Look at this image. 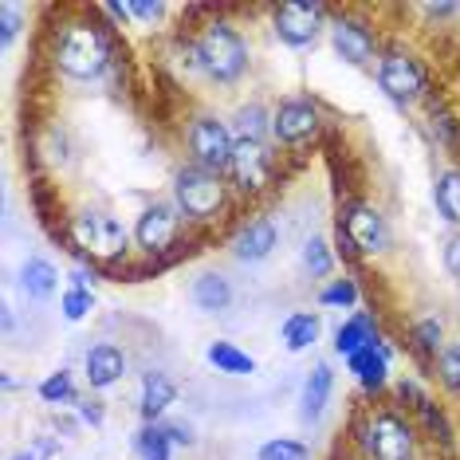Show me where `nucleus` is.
I'll return each mask as SVG.
<instances>
[{
    "instance_id": "1",
    "label": "nucleus",
    "mask_w": 460,
    "mask_h": 460,
    "mask_svg": "<svg viewBox=\"0 0 460 460\" xmlns=\"http://www.w3.org/2000/svg\"><path fill=\"white\" fill-rule=\"evenodd\" d=\"M56 64L67 71L71 79H95L102 67L111 64V40L95 24H71L64 28L56 44Z\"/></svg>"
},
{
    "instance_id": "2",
    "label": "nucleus",
    "mask_w": 460,
    "mask_h": 460,
    "mask_svg": "<svg viewBox=\"0 0 460 460\" xmlns=\"http://www.w3.org/2000/svg\"><path fill=\"white\" fill-rule=\"evenodd\" d=\"M197 64L208 79L217 83H233L244 75L248 67V48L240 40L236 28L228 24H208L201 36H197Z\"/></svg>"
},
{
    "instance_id": "3",
    "label": "nucleus",
    "mask_w": 460,
    "mask_h": 460,
    "mask_svg": "<svg viewBox=\"0 0 460 460\" xmlns=\"http://www.w3.org/2000/svg\"><path fill=\"white\" fill-rule=\"evenodd\" d=\"M177 205H181L185 217L193 221H208L217 208L225 205V181L221 173L201 170V165H190V170L177 173Z\"/></svg>"
},
{
    "instance_id": "4",
    "label": "nucleus",
    "mask_w": 460,
    "mask_h": 460,
    "mask_svg": "<svg viewBox=\"0 0 460 460\" xmlns=\"http://www.w3.org/2000/svg\"><path fill=\"white\" fill-rule=\"evenodd\" d=\"M362 445L374 460H413V429L394 413H374L362 433Z\"/></svg>"
},
{
    "instance_id": "5",
    "label": "nucleus",
    "mask_w": 460,
    "mask_h": 460,
    "mask_svg": "<svg viewBox=\"0 0 460 460\" xmlns=\"http://www.w3.org/2000/svg\"><path fill=\"white\" fill-rule=\"evenodd\" d=\"M190 150H193V162L201 165V170L221 173V170H228L233 150H236L233 130H228L221 119H197L190 127Z\"/></svg>"
},
{
    "instance_id": "6",
    "label": "nucleus",
    "mask_w": 460,
    "mask_h": 460,
    "mask_svg": "<svg viewBox=\"0 0 460 460\" xmlns=\"http://www.w3.org/2000/svg\"><path fill=\"white\" fill-rule=\"evenodd\" d=\"M339 233L350 240L358 252L366 256H374V252H382L385 248V240H390V233H385V221H382V213L374 205H366V201H354L342 208V221H339Z\"/></svg>"
},
{
    "instance_id": "7",
    "label": "nucleus",
    "mask_w": 460,
    "mask_h": 460,
    "mask_svg": "<svg viewBox=\"0 0 460 460\" xmlns=\"http://www.w3.org/2000/svg\"><path fill=\"white\" fill-rule=\"evenodd\" d=\"M378 83L394 102H413L425 91V71L413 56H405V51H385L382 67H378Z\"/></svg>"
},
{
    "instance_id": "8",
    "label": "nucleus",
    "mask_w": 460,
    "mask_h": 460,
    "mask_svg": "<svg viewBox=\"0 0 460 460\" xmlns=\"http://www.w3.org/2000/svg\"><path fill=\"white\" fill-rule=\"evenodd\" d=\"M75 244L83 252H95V256H107V260L122 256L127 252V228L107 213H87L75 221Z\"/></svg>"
},
{
    "instance_id": "9",
    "label": "nucleus",
    "mask_w": 460,
    "mask_h": 460,
    "mask_svg": "<svg viewBox=\"0 0 460 460\" xmlns=\"http://www.w3.org/2000/svg\"><path fill=\"white\" fill-rule=\"evenodd\" d=\"M323 16H327L323 4H279L271 24H276V36L288 48H307V44H315Z\"/></svg>"
},
{
    "instance_id": "10",
    "label": "nucleus",
    "mask_w": 460,
    "mask_h": 460,
    "mask_svg": "<svg viewBox=\"0 0 460 460\" xmlns=\"http://www.w3.org/2000/svg\"><path fill=\"white\" fill-rule=\"evenodd\" d=\"M319 130V111L311 99H288L279 102V111L271 114V134L284 146H299Z\"/></svg>"
},
{
    "instance_id": "11",
    "label": "nucleus",
    "mask_w": 460,
    "mask_h": 460,
    "mask_svg": "<svg viewBox=\"0 0 460 460\" xmlns=\"http://www.w3.org/2000/svg\"><path fill=\"white\" fill-rule=\"evenodd\" d=\"M228 170H233L236 185L244 193H256L268 185L271 177V162H268V150L264 142H252V138H240L236 150H233V162H228Z\"/></svg>"
},
{
    "instance_id": "12",
    "label": "nucleus",
    "mask_w": 460,
    "mask_h": 460,
    "mask_svg": "<svg viewBox=\"0 0 460 460\" xmlns=\"http://www.w3.org/2000/svg\"><path fill=\"white\" fill-rule=\"evenodd\" d=\"M331 40H334V51H339L347 64H370L374 59V48H378V40H374V32L362 24V20L354 16H334L331 24Z\"/></svg>"
},
{
    "instance_id": "13",
    "label": "nucleus",
    "mask_w": 460,
    "mask_h": 460,
    "mask_svg": "<svg viewBox=\"0 0 460 460\" xmlns=\"http://www.w3.org/2000/svg\"><path fill=\"white\" fill-rule=\"evenodd\" d=\"M177 236V213L170 205H154L138 217V228H134V240L146 248V252H162L165 244Z\"/></svg>"
},
{
    "instance_id": "14",
    "label": "nucleus",
    "mask_w": 460,
    "mask_h": 460,
    "mask_svg": "<svg viewBox=\"0 0 460 460\" xmlns=\"http://www.w3.org/2000/svg\"><path fill=\"white\" fill-rule=\"evenodd\" d=\"M87 382L95 385V390H107L127 374V354H122L114 342H99V347L87 350Z\"/></svg>"
},
{
    "instance_id": "15",
    "label": "nucleus",
    "mask_w": 460,
    "mask_h": 460,
    "mask_svg": "<svg viewBox=\"0 0 460 460\" xmlns=\"http://www.w3.org/2000/svg\"><path fill=\"white\" fill-rule=\"evenodd\" d=\"M276 240H279L276 225L260 217V221H252L248 228H240V236L233 240V252H236V260H244V264H256V260L271 256V248H276Z\"/></svg>"
},
{
    "instance_id": "16",
    "label": "nucleus",
    "mask_w": 460,
    "mask_h": 460,
    "mask_svg": "<svg viewBox=\"0 0 460 460\" xmlns=\"http://www.w3.org/2000/svg\"><path fill=\"white\" fill-rule=\"evenodd\" d=\"M173 397H177V385H173L170 374L150 370L142 378V405H138V410H142L146 421H158V417L173 405Z\"/></svg>"
},
{
    "instance_id": "17",
    "label": "nucleus",
    "mask_w": 460,
    "mask_h": 460,
    "mask_svg": "<svg viewBox=\"0 0 460 460\" xmlns=\"http://www.w3.org/2000/svg\"><path fill=\"white\" fill-rule=\"evenodd\" d=\"M331 385H334V374H331V366L327 362H319L315 370H311V378L303 382V410L299 417L303 421H319L323 410H327V402H331Z\"/></svg>"
},
{
    "instance_id": "18",
    "label": "nucleus",
    "mask_w": 460,
    "mask_h": 460,
    "mask_svg": "<svg viewBox=\"0 0 460 460\" xmlns=\"http://www.w3.org/2000/svg\"><path fill=\"white\" fill-rule=\"evenodd\" d=\"M374 342H378V331H374L370 315H354L350 323H342V327L334 331V350H339L342 358H354L358 350L374 347Z\"/></svg>"
},
{
    "instance_id": "19",
    "label": "nucleus",
    "mask_w": 460,
    "mask_h": 460,
    "mask_svg": "<svg viewBox=\"0 0 460 460\" xmlns=\"http://www.w3.org/2000/svg\"><path fill=\"white\" fill-rule=\"evenodd\" d=\"M385 358H390V350L374 342V347L358 350V354H354V358H347V362H350V370L358 374V382L366 385V390H382V385H385V374H390Z\"/></svg>"
},
{
    "instance_id": "20",
    "label": "nucleus",
    "mask_w": 460,
    "mask_h": 460,
    "mask_svg": "<svg viewBox=\"0 0 460 460\" xmlns=\"http://www.w3.org/2000/svg\"><path fill=\"white\" fill-rule=\"evenodd\" d=\"M20 288L36 299H48V296H56V288H59V271L51 268L48 260L32 256L24 268H20Z\"/></svg>"
},
{
    "instance_id": "21",
    "label": "nucleus",
    "mask_w": 460,
    "mask_h": 460,
    "mask_svg": "<svg viewBox=\"0 0 460 460\" xmlns=\"http://www.w3.org/2000/svg\"><path fill=\"white\" fill-rule=\"evenodd\" d=\"M193 303L201 311H225L228 303H233V288H228L225 276H213V271H208V276H201L193 284Z\"/></svg>"
},
{
    "instance_id": "22",
    "label": "nucleus",
    "mask_w": 460,
    "mask_h": 460,
    "mask_svg": "<svg viewBox=\"0 0 460 460\" xmlns=\"http://www.w3.org/2000/svg\"><path fill=\"white\" fill-rule=\"evenodd\" d=\"M319 339V315L315 311H296L288 323H284V342H288V350H307L311 342Z\"/></svg>"
},
{
    "instance_id": "23",
    "label": "nucleus",
    "mask_w": 460,
    "mask_h": 460,
    "mask_svg": "<svg viewBox=\"0 0 460 460\" xmlns=\"http://www.w3.org/2000/svg\"><path fill=\"white\" fill-rule=\"evenodd\" d=\"M433 201H437V213H441L445 221L460 225V170H445L441 177H437Z\"/></svg>"
},
{
    "instance_id": "24",
    "label": "nucleus",
    "mask_w": 460,
    "mask_h": 460,
    "mask_svg": "<svg viewBox=\"0 0 460 460\" xmlns=\"http://www.w3.org/2000/svg\"><path fill=\"white\" fill-rule=\"evenodd\" d=\"M208 362L225 374H252L256 370V362L240 347H233V342H213V347H208Z\"/></svg>"
},
{
    "instance_id": "25",
    "label": "nucleus",
    "mask_w": 460,
    "mask_h": 460,
    "mask_svg": "<svg viewBox=\"0 0 460 460\" xmlns=\"http://www.w3.org/2000/svg\"><path fill=\"white\" fill-rule=\"evenodd\" d=\"M260 460H311V448L291 437H276V441L260 445Z\"/></svg>"
},
{
    "instance_id": "26",
    "label": "nucleus",
    "mask_w": 460,
    "mask_h": 460,
    "mask_svg": "<svg viewBox=\"0 0 460 460\" xmlns=\"http://www.w3.org/2000/svg\"><path fill=\"white\" fill-rule=\"evenodd\" d=\"M138 453L142 460H170V437L158 425H146L138 433Z\"/></svg>"
},
{
    "instance_id": "27",
    "label": "nucleus",
    "mask_w": 460,
    "mask_h": 460,
    "mask_svg": "<svg viewBox=\"0 0 460 460\" xmlns=\"http://www.w3.org/2000/svg\"><path fill=\"white\" fill-rule=\"evenodd\" d=\"M331 248H327V240H307V244H303V268L311 271V276L315 279H323V276H331Z\"/></svg>"
},
{
    "instance_id": "28",
    "label": "nucleus",
    "mask_w": 460,
    "mask_h": 460,
    "mask_svg": "<svg viewBox=\"0 0 460 460\" xmlns=\"http://www.w3.org/2000/svg\"><path fill=\"white\" fill-rule=\"evenodd\" d=\"M40 397H44L48 405L71 402V397H75V390H71V374H67V370H56V374H48V378L40 382Z\"/></svg>"
},
{
    "instance_id": "29",
    "label": "nucleus",
    "mask_w": 460,
    "mask_h": 460,
    "mask_svg": "<svg viewBox=\"0 0 460 460\" xmlns=\"http://www.w3.org/2000/svg\"><path fill=\"white\" fill-rule=\"evenodd\" d=\"M437 370H441L445 390L460 394V339H456V342H448V347L441 350V358H437Z\"/></svg>"
},
{
    "instance_id": "30",
    "label": "nucleus",
    "mask_w": 460,
    "mask_h": 460,
    "mask_svg": "<svg viewBox=\"0 0 460 460\" xmlns=\"http://www.w3.org/2000/svg\"><path fill=\"white\" fill-rule=\"evenodd\" d=\"M319 303H327V307H354L358 303V288H354V279H334V284L323 288Z\"/></svg>"
},
{
    "instance_id": "31",
    "label": "nucleus",
    "mask_w": 460,
    "mask_h": 460,
    "mask_svg": "<svg viewBox=\"0 0 460 460\" xmlns=\"http://www.w3.org/2000/svg\"><path fill=\"white\" fill-rule=\"evenodd\" d=\"M413 342L421 354H437V347H441V323L437 319H421L413 327Z\"/></svg>"
},
{
    "instance_id": "32",
    "label": "nucleus",
    "mask_w": 460,
    "mask_h": 460,
    "mask_svg": "<svg viewBox=\"0 0 460 460\" xmlns=\"http://www.w3.org/2000/svg\"><path fill=\"white\" fill-rule=\"evenodd\" d=\"M236 134L240 138H252V142H260V134H264V111L260 107H244L236 114Z\"/></svg>"
},
{
    "instance_id": "33",
    "label": "nucleus",
    "mask_w": 460,
    "mask_h": 460,
    "mask_svg": "<svg viewBox=\"0 0 460 460\" xmlns=\"http://www.w3.org/2000/svg\"><path fill=\"white\" fill-rule=\"evenodd\" d=\"M91 311V291L87 288H71L67 296H64V315L75 323V319H83Z\"/></svg>"
},
{
    "instance_id": "34",
    "label": "nucleus",
    "mask_w": 460,
    "mask_h": 460,
    "mask_svg": "<svg viewBox=\"0 0 460 460\" xmlns=\"http://www.w3.org/2000/svg\"><path fill=\"white\" fill-rule=\"evenodd\" d=\"M445 268H448V276L460 279V236H453L445 244Z\"/></svg>"
},
{
    "instance_id": "35",
    "label": "nucleus",
    "mask_w": 460,
    "mask_h": 460,
    "mask_svg": "<svg viewBox=\"0 0 460 460\" xmlns=\"http://www.w3.org/2000/svg\"><path fill=\"white\" fill-rule=\"evenodd\" d=\"M0 16H4V44H13L16 32H20V13L13 4H4V13H0Z\"/></svg>"
},
{
    "instance_id": "36",
    "label": "nucleus",
    "mask_w": 460,
    "mask_h": 460,
    "mask_svg": "<svg viewBox=\"0 0 460 460\" xmlns=\"http://www.w3.org/2000/svg\"><path fill=\"white\" fill-rule=\"evenodd\" d=\"M165 13V4H150V0H142V4H130V16L138 20H158Z\"/></svg>"
},
{
    "instance_id": "37",
    "label": "nucleus",
    "mask_w": 460,
    "mask_h": 460,
    "mask_svg": "<svg viewBox=\"0 0 460 460\" xmlns=\"http://www.w3.org/2000/svg\"><path fill=\"white\" fill-rule=\"evenodd\" d=\"M165 437H170V445H190L193 441V437L185 433L181 425H165Z\"/></svg>"
},
{
    "instance_id": "38",
    "label": "nucleus",
    "mask_w": 460,
    "mask_h": 460,
    "mask_svg": "<svg viewBox=\"0 0 460 460\" xmlns=\"http://www.w3.org/2000/svg\"><path fill=\"white\" fill-rule=\"evenodd\" d=\"M79 413H83V421H91V425H99V421H102V410H99V402H87V405H79Z\"/></svg>"
},
{
    "instance_id": "39",
    "label": "nucleus",
    "mask_w": 460,
    "mask_h": 460,
    "mask_svg": "<svg viewBox=\"0 0 460 460\" xmlns=\"http://www.w3.org/2000/svg\"><path fill=\"white\" fill-rule=\"evenodd\" d=\"M13 460H36V456H32V453H16Z\"/></svg>"
}]
</instances>
